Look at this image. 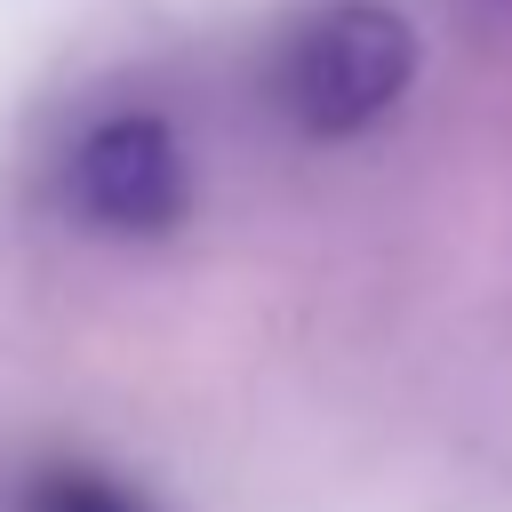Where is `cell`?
<instances>
[{
  "instance_id": "obj_1",
  "label": "cell",
  "mask_w": 512,
  "mask_h": 512,
  "mask_svg": "<svg viewBox=\"0 0 512 512\" xmlns=\"http://www.w3.org/2000/svg\"><path fill=\"white\" fill-rule=\"evenodd\" d=\"M416 80V32L408 16L376 8V0H336L320 16H304L280 48V112L304 136H360L376 128Z\"/></svg>"
},
{
  "instance_id": "obj_2",
  "label": "cell",
  "mask_w": 512,
  "mask_h": 512,
  "mask_svg": "<svg viewBox=\"0 0 512 512\" xmlns=\"http://www.w3.org/2000/svg\"><path fill=\"white\" fill-rule=\"evenodd\" d=\"M56 200L64 216H80L88 232H112V240H152L184 216L192 200V168H184V144L160 112H104L72 136L64 152V176H56Z\"/></svg>"
},
{
  "instance_id": "obj_3",
  "label": "cell",
  "mask_w": 512,
  "mask_h": 512,
  "mask_svg": "<svg viewBox=\"0 0 512 512\" xmlns=\"http://www.w3.org/2000/svg\"><path fill=\"white\" fill-rule=\"evenodd\" d=\"M8 512H152L120 472L104 464H80V456H48L32 472H16L8 488Z\"/></svg>"
},
{
  "instance_id": "obj_4",
  "label": "cell",
  "mask_w": 512,
  "mask_h": 512,
  "mask_svg": "<svg viewBox=\"0 0 512 512\" xmlns=\"http://www.w3.org/2000/svg\"><path fill=\"white\" fill-rule=\"evenodd\" d=\"M504 8H512V0H504Z\"/></svg>"
}]
</instances>
